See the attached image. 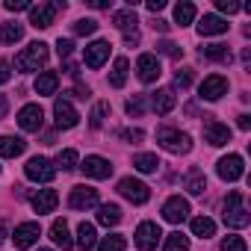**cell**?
<instances>
[{
  "mask_svg": "<svg viewBox=\"0 0 251 251\" xmlns=\"http://www.w3.org/2000/svg\"><path fill=\"white\" fill-rule=\"evenodd\" d=\"M48 62V45L45 42H33L27 50H21L15 56V68L18 71H39Z\"/></svg>",
  "mask_w": 251,
  "mask_h": 251,
  "instance_id": "1",
  "label": "cell"
},
{
  "mask_svg": "<svg viewBox=\"0 0 251 251\" xmlns=\"http://www.w3.org/2000/svg\"><path fill=\"white\" fill-rule=\"evenodd\" d=\"M251 222V216H248V210L242 207V192H227V198H225V225L227 227H245Z\"/></svg>",
  "mask_w": 251,
  "mask_h": 251,
  "instance_id": "2",
  "label": "cell"
},
{
  "mask_svg": "<svg viewBox=\"0 0 251 251\" xmlns=\"http://www.w3.org/2000/svg\"><path fill=\"white\" fill-rule=\"evenodd\" d=\"M157 142H160L166 151H172V154H186V151L192 148V139H189L186 133H180L177 127H160V130H157Z\"/></svg>",
  "mask_w": 251,
  "mask_h": 251,
  "instance_id": "3",
  "label": "cell"
},
{
  "mask_svg": "<svg viewBox=\"0 0 251 251\" xmlns=\"http://www.w3.org/2000/svg\"><path fill=\"white\" fill-rule=\"evenodd\" d=\"M65 9V3H39V6H30V24L36 30H48L56 18V12Z\"/></svg>",
  "mask_w": 251,
  "mask_h": 251,
  "instance_id": "4",
  "label": "cell"
},
{
  "mask_svg": "<svg viewBox=\"0 0 251 251\" xmlns=\"http://www.w3.org/2000/svg\"><path fill=\"white\" fill-rule=\"evenodd\" d=\"M24 175H27L30 180H36V183H50V180L56 177V169L50 166V160H45V157H33V160H27Z\"/></svg>",
  "mask_w": 251,
  "mask_h": 251,
  "instance_id": "5",
  "label": "cell"
},
{
  "mask_svg": "<svg viewBox=\"0 0 251 251\" xmlns=\"http://www.w3.org/2000/svg\"><path fill=\"white\" fill-rule=\"evenodd\" d=\"M18 124H21V130H27V133H39V130H42V124H45V112H42V106H39V103H27V106H21V112H18Z\"/></svg>",
  "mask_w": 251,
  "mask_h": 251,
  "instance_id": "6",
  "label": "cell"
},
{
  "mask_svg": "<svg viewBox=\"0 0 251 251\" xmlns=\"http://www.w3.org/2000/svg\"><path fill=\"white\" fill-rule=\"evenodd\" d=\"M118 192L127 198V201H133V204H145V201L151 198V189H148L142 180H136V177H124V180H118Z\"/></svg>",
  "mask_w": 251,
  "mask_h": 251,
  "instance_id": "7",
  "label": "cell"
},
{
  "mask_svg": "<svg viewBox=\"0 0 251 251\" xmlns=\"http://www.w3.org/2000/svg\"><path fill=\"white\" fill-rule=\"evenodd\" d=\"M216 172H219V177L222 180H239L242 175H245V163H242V157L239 154H227V157H222L219 160V166H216Z\"/></svg>",
  "mask_w": 251,
  "mask_h": 251,
  "instance_id": "8",
  "label": "cell"
},
{
  "mask_svg": "<svg viewBox=\"0 0 251 251\" xmlns=\"http://www.w3.org/2000/svg\"><path fill=\"white\" fill-rule=\"evenodd\" d=\"M160 239H163V230H160L157 222H142V225L136 227V245H139L142 251H154Z\"/></svg>",
  "mask_w": 251,
  "mask_h": 251,
  "instance_id": "9",
  "label": "cell"
},
{
  "mask_svg": "<svg viewBox=\"0 0 251 251\" xmlns=\"http://www.w3.org/2000/svg\"><path fill=\"white\" fill-rule=\"evenodd\" d=\"M39 236H42L39 222H24V225H18V227H15L12 242H15V248H33V245L39 242Z\"/></svg>",
  "mask_w": 251,
  "mask_h": 251,
  "instance_id": "10",
  "label": "cell"
},
{
  "mask_svg": "<svg viewBox=\"0 0 251 251\" xmlns=\"http://www.w3.org/2000/svg\"><path fill=\"white\" fill-rule=\"evenodd\" d=\"M189 216V201L180 198V195H172L166 204H163V219L172 222V225H180L183 219Z\"/></svg>",
  "mask_w": 251,
  "mask_h": 251,
  "instance_id": "11",
  "label": "cell"
},
{
  "mask_svg": "<svg viewBox=\"0 0 251 251\" xmlns=\"http://www.w3.org/2000/svg\"><path fill=\"white\" fill-rule=\"evenodd\" d=\"M204 139H207L213 148H222V145H227V142H230V130H227V124L207 118V121H204Z\"/></svg>",
  "mask_w": 251,
  "mask_h": 251,
  "instance_id": "12",
  "label": "cell"
},
{
  "mask_svg": "<svg viewBox=\"0 0 251 251\" xmlns=\"http://www.w3.org/2000/svg\"><path fill=\"white\" fill-rule=\"evenodd\" d=\"M53 118H56V127L59 130H71V127H77V121H80L77 109L68 100H56L53 103Z\"/></svg>",
  "mask_w": 251,
  "mask_h": 251,
  "instance_id": "13",
  "label": "cell"
},
{
  "mask_svg": "<svg viewBox=\"0 0 251 251\" xmlns=\"http://www.w3.org/2000/svg\"><path fill=\"white\" fill-rule=\"evenodd\" d=\"M95 204H98V189H92V186H74L71 195H68L71 210H89Z\"/></svg>",
  "mask_w": 251,
  "mask_h": 251,
  "instance_id": "14",
  "label": "cell"
},
{
  "mask_svg": "<svg viewBox=\"0 0 251 251\" xmlns=\"http://www.w3.org/2000/svg\"><path fill=\"white\" fill-rule=\"evenodd\" d=\"M198 92H201L204 100H219L222 95H227V80L222 74H210V77H204V83H201Z\"/></svg>",
  "mask_w": 251,
  "mask_h": 251,
  "instance_id": "15",
  "label": "cell"
},
{
  "mask_svg": "<svg viewBox=\"0 0 251 251\" xmlns=\"http://www.w3.org/2000/svg\"><path fill=\"white\" fill-rule=\"evenodd\" d=\"M80 169L86 172V177H95V180H103V177H109V175H112V166H109V160H103V157H98V154L86 157Z\"/></svg>",
  "mask_w": 251,
  "mask_h": 251,
  "instance_id": "16",
  "label": "cell"
},
{
  "mask_svg": "<svg viewBox=\"0 0 251 251\" xmlns=\"http://www.w3.org/2000/svg\"><path fill=\"white\" fill-rule=\"evenodd\" d=\"M106 59H109V42H92V45L83 50V62H86L89 68H100Z\"/></svg>",
  "mask_w": 251,
  "mask_h": 251,
  "instance_id": "17",
  "label": "cell"
},
{
  "mask_svg": "<svg viewBox=\"0 0 251 251\" xmlns=\"http://www.w3.org/2000/svg\"><path fill=\"white\" fill-rule=\"evenodd\" d=\"M136 71H139V80L142 83H154L163 71H160V59L154 53H142L139 62H136Z\"/></svg>",
  "mask_w": 251,
  "mask_h": 251,
  "instance_id": "18",
  "label": "cell"
},
{
  "mask_svg": "<svg viewBox=\"0 0 251 251\" xmlns=\"http://www.w3.org/2000/svg\"><path fill=\"white\" fill-rule=\"evenodd\" d=\"M56 204H59L56 189H39V192L33 195V210H36L39 216H42V213H53Z\"/></svg>",
  "mask_w": 251,
  "mask_h": 251,
  "instance_id": "19",
  "label": "cell"
},
{
  "mask_svg": "<svg viewBox=\"0 0 251 251\" xmlns=\"http://www.w3.org/2000/svg\"><path fill=\"white\" fill-rule=\"evenodd\" d=\"M198 33L201 36H222V33H227V21L222 15H204L198 21Z\"/></svg>",
  "mask_w": 251,
  "mask_h": 251,
  "instance_id": "20",
  "label": "cell"
},
{
  "mask_svg": "<svg viewBox=\"0 0 251 251\" xmlns=\"http://www.w3.org/2000/svg\"><path fill=\"white\" fill-rule=\"evenodd\" d=\"M50 239H53L62 251L74 248V239H71V230H68L65 219H53V225H50Z\"/></svg>",
  "mask_w": 251,
  "mask_h": 251,
  "instance_id": "21",
  "label": "cell"
},
{
  "mask_svg": "<svg viewBox=\"0 0 251 251\" xmlns=\"http://www.w3.org/2000/svg\"><path fill=\"white\" fill-rule=\"evenodd\" d=\"M27 148V142L21 136H0V157H6V160H15L21 157Z\"/></svg>",
  "mask_w": 251,
  "mask_h": 251,
  "instance_id": "22",
  "label": "cell"
},
{
  "mask_svg": "<svg viewBox=\"0 0 251 251\" xmlns=\"http://www.w3.org/2000/svg\"><path fill=\"white\" fill-rule=\"evenodd\" d=\"M175 103H177V98H175V92H172V89H160V92H154V98H151V106H154V112H157V115L172 112V109H175Z\"/></svg>",
  "mask_w": 251,
  "mask_h": 251,
  "instance_id": "23",
  "label": "cell"
},
{
  "mask_svg": "<svg viewBox=\"0 0 251 251\" xmlns=\"http://www.w3.org/2000/svg\"><path fill=\"white\" fill-rule=\"evenodd\" d=\"M95 242H98L95 225L80 222V227H77V245H80V251H92V248H95Z\"/></svg>",
  "mask_w": 251,
  "mask_h": 251,
  "instance_id": "24",
  "label": "cell"
},
{
  "mask_svg": "<svg viewBox=\"0 0 251 251\" xmlns=\"http://www.w3.org/2000/svg\"><path fill=\"white\" fill-rule=\"evenodd\" d=\"M56 86H59V74H56V71H42V74L36 77V92H39V95H53Z\"/></svg>",
  "mask_w": 251,
  "mask_h": 251,
  "instance_id": "25",
  "label": "cell"
},
{
  "mask_svg": "<svg viewBox=\"0 0 251 251\" xmlns=\"http://www.w3.org/2000/svg\"><path fill=\"white\" fill-rule=\"evenodd\" d=\"M112 21H115V27H118L124 36H127V33H139V30H136V24H139V21H136V12H133V9L115 12V18H112Z\"/></svg>",
  "mask_w": 251,
  "mask_h": 251,
  "instance_id": "26",
  "label": "cell"
},
{
  "mask_svg": "<svg viewBox=\"0 0 251 251\" xmlns=\"http://www.w3.org/2000/svg\"><path fill=\"white\" fill-rule=\"evenodd\" d=\"M127 68H130V62L124 59V56H118V59H115L112 74H109V86H112V89H121L124 83H127Z\"/></svg>",
  "mask_w": 251,
  "mask_h": 251,
  "instance_id": "27",
  "label": "cell"
},
{
  "mask_svg": "<svg viewBox=\"0 0 251 251\" xmlns=\"http://www.w3.org/2000/svg\"><path fill=\"white\" fill-rule=\"evenodd\" d=\"M98 222H100L103 227L118 225V222H121V210H118V204H100V207H98Z\"/></svg>",
  "mask_w": 251,
  "mask_h": 251,
  "instance_id": "28",
  "label": "cell"
},
{
  "mask_svg": "<svg viewBox=\"0 0 251 251\" xmlns=\"http://www.w3.org/2000/svg\"><path fill=\"white\" fill-rule=\"evenodd\" d=\"M192 233L201 236V239H210V236H216V222L207 219V216H195L192 219Z\"/></svg>",
  "mask_w": 251,
  "mask_h": 251,
  "instance_id": "29",
  "label": "cell"
},
{
  "mask_svg": "<svg viewBox=\"0 0 251 251\" xmlns=\"http://www.w3.org/2000/svg\"><path fill=\"white\" fill-rule=\"evenodd\" d=\"M201 56L216 59V62H230V50H227V45H222V42H216V45H204V48H201Z\"/></svg>",
  "mask_w": 251,
  "mask_h": 251,
  "instance_id": "30",
  "label": "cell"
},
{
  "mask_svg": "<svg viewBox=\"0 0 251 251\" xmlns=\"http://www.w3.org/2000/svg\"><path fill=\"white\" fill-rule=\"evenodd\" d=\"M133 166H136L142 175H151V172L160 169V160H157V154H136V157H133Z\"/></svg>",
  "mask_w": 251,
  "mask_h": 251,
  "instance_id": "31",
  "label": "cell"
},
{
  "mask_svg": "<svg viewBox=\"0 0 251 251\" xmlns=\"http://www.w3.org/2000/svg\"><path fill=\"white\" fill-rule=\"evenodd\" d=\"M21 36H24V27L12 24V21H6L3 30H0V42H3V45H15V42H21Z\"/></svg>",
  "mask_w": 251,
  "mask_h": 251,
  "instance_id": "32",
  "label": "cell"
},
{
  "mask_svg": "<svg viewBox=\"0 0 251 251\" xmlns=\"http://www.w3.org/2000/svg\"><path fill=\"white\" fill-rule=\"evenodd\" d=\"M192 21H195V6H192V3H177V6H175V24L186 27V24H192Z\"/></svg>",
  "mask_w": 251,
  "mask_h": 251,
  "instance_id": "33",
  "label": "cell"
},
{
  "mask_svg": "<svg viewBox=\"0 0 251 251\" xmlns=\"http://www.w3.org/2000/svg\"><path fill=\"white\" fill-rule=\"evenodd\" d=\"M186 189H189L192 195H201V192L207 189V177H204V172L192 169V172H189V177H186Z\"/></svg>",
  "mask_w": 251,
  "mask_h": 251,
  "instance_id": "34",
  "label": "cell"
},
{
  "mask_svg": "<svg viewBox=\"0 0 251 251\" xmlns=\"http://www.w3.org/2000/svg\"><path fill=\"white\" fill-rule=\"evenodd\" d=\"M77 160H80V157H77V151H74V148H65V151H59V154H56V169L71 172V169L77 166Z\"/></svg>",
  "mask_w": 251,
  "mask_h": 251,
  "instance_id": "35",
  "label": "cell"
},
{
  "mask_svg": "<svg viewBox=\"0 0 251 251\" xmlns=\"http://www.w3.org/2000/svg\"><path fill=\"white\" fill-rule=\"evenodd\" d=\"M124 245H127V239H124L121 233H112V236H103L98 251H124Z\"/></svg>",
  "mask_w": 251,
  "mask_h": 251,
  "instance_id": "36",
  "label": "cell"
},
{
  "mask_svg": "<svg viewBox=\"0 0 251 251\" xmlns=\"http://www.w3.org/2000/svg\"><path fill=\"white\" fill-rule=\"evenodd\" d=\"M166 251H189V239L180 230H175L166 236Z\"/></svg>",
  "mask_w": 251,
  "mask_h": 251,
  "instance_id": "37",
  "label": "cell"
},
{
  "mask_svg": "<svg viewBox=\"0 0 251 251\" xmlns=\"http://www.w3.org/2000/svg\"><path fill=\"white\" fill-rule=\"evenodd\" d=\"M222 251H248V245H245V239H242V236L230 233V236H225V239H222Z\"/></svg>",
  "mask_w": 251,
  "mask_h": 251,
  "instance_id": "38",
  "label": "cell"
},
{
  "mask_svg": "<svg viewBox=\"0 0 251 251\" xmlns=\"http://www.w3.org/2000/svg\"><path fill=\"white\" fill-rule=\"evenodd\" d=\"M98 30V21H92V18H80L77 24H74V33L77 36H92Z\"/></svg>",
  "mask_w": 251,
  "mask_h": 251,
  "instance_id": "39",
  "label": "cell"
},
{
  "mask_svg": "<svg viewBox=\"0 0 251 251\" xmlns=\"http://www.w3.org/2000/svg\"><path fill=\"white\" fill-rule=\"evenodd\" d=\"M106 112H109V103H106V100H100V103L92 109V127H100L103 118H106Z\"/></svg>",
  "mask_w": 251,
  "mask_h": 251,
  "instance_id": "40",
  "label": "cell"
},
{
  "mask_svg": "<svg viewBox=\"0 0 251 251\" xmlns=\"http://www.w3.org/2000/svg\"><path fill=\"white\" fill-rule=\"evenodd\" d=\"M157 50H160V53H166V56H172V59H180V56H183V48H177L175 42H160V45H157Z\"/></svg>",
  "mask_w": 251,
  "mask_h": 251,
  "instance_id": "41",
  "label": "cell"
},
{
  "mask_svg": "<svg viewBox=\"0 0 251 251\" xmlns=\"http://www.w3.org/2000/svg\"><path fill=\"white\" fill-rule=\"evenodd\" d=\"M175 86H177V89H189V86H192V68H180V71L175 74Z\"/></svg>",
  "mask_w": 251,
  "mask_h": 251,
  "instance_id": "42",
  "label": "cell"
},
{
  "mask_svg": "<svg viewBox=\"0 0 251 251\" xmlns=\"http://www.w3.org/2000/svg\"><path fill=\"white\" fill-rule=\"evenodd\" d=\"M145 112V98L136 95L133 100H127V115H142Z\"/></svg>",
  "mask_w": 251,
  "mask_h": 251,
  "instance_id": "43",
  "label": "cell"
},
{
  "mask_svg": "<svg viewBox=\"0 0 251 251\" xmlns=\"http://www.w3.org/2000/svg\"><path fill=\"white\" fill-rule=\"evenodd\" d=\"M71 50H74V42H71V39H59V42H56V53H59L62 59H68Z\"/></svg>",
  "mask_w": 251,
  "mask_h": 251,
  "instance_id": "44",
  "label": "cell"
},
{
  "mask_svg": "<svg viewBox=\"0 0 251 251\" xmlns=\"http://www.w3.org/2000/svg\"><path fill=\"white\" fill-rule=\"evenodd\" d=\"M216 6H219V12H227V15L239 12V3H233V0H216Z\"/></svg>",
  "mask_w": 251,
  "mask_h": 251,
  "instance_id": "45",
  "label": "cell"
},
{
  "mask_svg": "<svg viewBox=\"0 0 251 251\" xmlns=\"http://www.w3.org/2000/svg\"><path fill=\"white\" fill-rule=\"evenodd\" d=\"M6 9L9 12H21V9H30L27 0H6Z\"/></svg>",
  "mask_w": 251,
  "mask_h": 251,
  "instance_id": "46",
  "label": "cell"
},
{
  "mask_svg": "<svg viewBox=\"0 0 251 251\" xmlns=\"http://www.w3.org/2000/svg\"><path fill=\"white\" fill-rule=\"evenodd\" d=\"M12 80V71H9V62L0 59V83H9Z\"/></svg>",
  "mask_w": 251,
  "mask_h": 251,
  "instance_id": "47",
  "label": "cell"
},
{
  "mask_svg": "<svg viewBox=\"0 0 251 251\" xmlns=\"http://www.w3.org/2000/svg\"><path fill=\"white\" fill-rule=\"evenodd\" d=\"M121 136L127 139V142H142V136H145V133H142V130H124Z\"/></svg>",
  "mask_w": 251,
  "mask_h": 251,
  "instance_id": "48",
  "label": "cell"
},
{
  "mask_svg": "<svg viewBox=\"0 0 251 251\" xmlns=\"http://www.w3.org/2000/svg\"><path fill=\"white\" fill-rule=\"evenodd\" d=\"M6 112H9V98L0 95V118H6Z\"/></svg>",
  "mask_w": 251,
  "mask_h": 251,
  "instance_id": "49",
  "label": "cell"
},
{
  "mask_svg": "<svg viewBox=\"0 0 251 251\" xmlns=\"http://www.w3.org/2000/svg\"><path fill=\"white\" fill-rule=\"evenodd\" d=\"M163 6H166V0H148V9L151 12H160Z\"/></svg>",
  "mask_w": 251,
  "mask_h": 251,
  "instance_id": "50",
  "label": "cell"
},
{
  "mask_svg": "<svg viewBox=\"0 0 251 251\" xmlns=\"http://www.w3.org/2000/svg\"><path fill=\"white\" fill-rule=\"evenodd\" d=\"M151 27H154V30H160V33H169V30H172V24H166V21H160V18H157Z\"/></svg>",
  "mask_w": 251,
  "mask_h": 251,
  "instance_id": "51",
  "label": "cell"
},
{
  "mask_svg": "<svg viewBox=\"0 0 251 251\" xmlns=\"http://www.w3.org/2000/svg\"><path fill=\"white\" fill-rule=\"evenodd\" d=\"M236 124H239V130H248V127H251V115H239Z\"/></svg>",
  "mask_w": 251,
  "mask_h": 251,
  "instance_id": "52",
  "label": "cell"
},
{
  "mask_svg": "<svg viewBox=\"0 0 251 251\" xmlns=\"http://www.w3.org/2000/svg\"><path fill=\"white\" fill-rule=\"evenodd\" d=\"M89 6H95V9H109V0H89Z\"/></svg>",
  "mask_w": 251,
  "mask_h": 251,
  "instance_id": "53",
  "label": "cell"
},
{
  "mask_svg": "<svg viewBox=\"0 0 251 251\" xmlns=\"http://www.w3.org/2000/svg\"><path fill=\"white\" fill-rule=\"evenodd\" d=\"M0 242H6V222H0Z\"/></svg>",
  "mask_w": 251,
  "mask_h": 251,
  "instance_id": "54",
  "label": "cell"
},
{
  "mask_svg": "<svg viewBox=\"0 0 251 251\" xmlns=\"http://www.w3.org/2000/svg\"><path fill=\"white\" fill-rule=\"evenodd\" d=\"M39 251H50V248H39Z\"/></svg>",
  "mask_w": 251,
  "mask_h": 251,
  "instance_id": "55",
  "label": "cell"
}]
</instances>
